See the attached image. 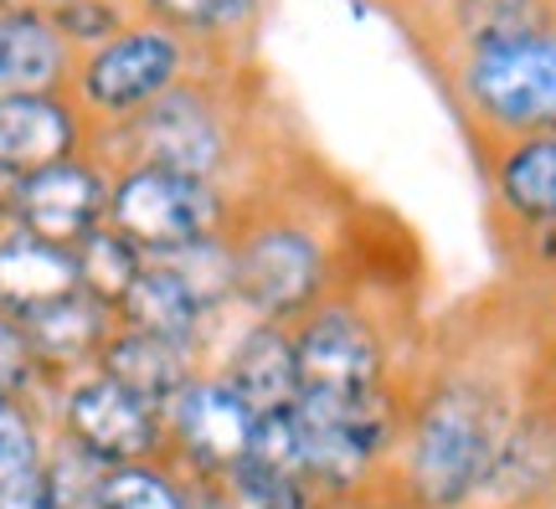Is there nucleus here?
Instances as JSON below:
<instances>
[{"label":"nucleus","instance_id":"nucleus-16","mask_svg":"<svg viewBox=\"0 0 556 509\" xmlns=\"http://www.w3.org/2000/svg\"><path fill=\"white\" fill-rule=\"evenodd\" d=\"M73 294H83L73 247H52L26 232L0 237V309L5 314L26 319V314L52 309Z\"/></svg>","mask_w":556,"mask_h":509},{"label":"nucleus","instance_id":"nucleus-27","mask_svg":"<svg viewBox=\"0 0 556 509\" xmlns=\"http://www.w3.org/2000/svg\"><path fill=\"white\" fill-rule=\"evenodd\" d=\"M387 5H402V11H417L422 21H443L458 0H387Z\"/></svg>","mask_w":556,"mask_h":509},{"label":"nucleus","instance_id":"nucleus-12","mask_svg":"<svg viewBox=\"0 0 556 509\" xmlns=\"http://www.w3.org/2000/svg\"><path fill=\"white\" fill-rule=\"evenodd\" d=\"M490 191L516 232H556V129L500 139Z\"/></svg>","mask_w":556,"mask_h":509},{"label":"nucleus","instance_id":"nucleus-1","mask_svg":"<svg viewBox=\"0 0 556 509\" xmlns=\"http://www.w3.org/2000/svg\"><path fill=\"white\" fill-rule=\"evenodd\" d=\"M520 407L500 396L495 381L443 376L402 422V489L417 509H464L484 494L505 428Z\"/></svg>","mask_w":556,"mask_h":509},{"label":"nucleus","instance_id":"nucleus-10","mask_svg":"<svg viewBox=\"0 0 556 509\" xmlns=\"http://www.w3.org/2000/svg\"><path fill=\"white\" fill-rule=\"evenodd\" d=\"M21 232L41 237L52 247H78L88 232H99L109 221V186H103L88 165L78 160H62L52 170H37L16 186L11 196Z\"/></svg>","mask_w":556,"mask_h":509},{"label":"nucleus","instance_id":"nucleus-4","mask_svg":"<svg viewBox=\"0 0 556 509\" xmlns=\"http://www.w3.org/2000/svg\"><path fill=\"white\" fill-rule=\"evenodd\" d=\"M109 227L135 242L144 257L176 253L186 242L222 232V196L212 180H191L176 170L135 165L109 191Z\"/></svg>","mask_w":556,"mask_h":509},{"label":"nucleus","instance_id":"nucleus-13","mask_svg":"<svg viewBox=\"0 0 556 509\" xmlns=\"http://www.w3.org/2000/svg\"><path fill=\"white\" fill-rule=\"evenodd\" d=\"M222 381L248 402L253 417H278V411L299 407V355H294V330L289 325H268V319H253L242 340L232 345L227 366H222Z\"/></svg>","mask_w":556,"mask_h":509},{"label":"nucleus","instance_id":"nucleus-21","mask_svg":"<svg viewBox=\"0 0 556 509\" xmlns=\"http://www.w3.org/2000/svg\"><path fill=\"white\" fill-rule=\"evenodd\" d=\"M78 257V283L88 298H99L103 309H119L124 294L135 289V278L144 273V253H139L135 242H124L109 221H103L99 232H88L73 247Z\"/></svg>","mask_w":556,"mask_h":509},{"label":"nucleus","instance_id":"nucleus-11","mask_svg":"<svg viewBox=\"0 0 556 509\" xmlns=\"http://www.w3.org/2000/svg\"><path fill=\"white\" fill-rule=\"evenodd\" d=\"M500 509H531L556 499V402H531L510 417L484 494Z\"/></svg>","mask_w":556,"mask_h":509},{"label":"nucleus","instance_id":"nucleus-3","mask_svg":"<svg viewBox=\"0 0 556 509\" xmlns=\"http://www.w3.org/2000/svg\"><path fill=\"white\" fill-rule=\"evenodd\" d=\"M227 237H232V257H238V304L253 309V319L294 330L315 304H325L330 253L304 221L263 216L248 232Z\"/></svg>","mask_w":556,"mask_h":509},{"label":"nucleus","instance_id":"nucleus-23","mask_svg":"<svg viewBox=\"0 0 556 509\" xmlns=\"http://www.w3.org/2000/svg\"><path fill=\"white\" fill-rule=\"evenodd\" d=\"M144 5L155 11L160 26H170V31H201V37L238 31L242 21L258 11V0H144Z\"/></svg>","mask_w":556,"mask_h":509},{"label":"nucleus","instance_id":"nucleus-8","mask_svg":"<svg viewBox=\"0 0 556 509\" xmlns=\"http://www.w3.org/2000/svg\"><path fill=\"white\" fill-rule=\"evenodd\" d=\"M165 432H170V448H176L186 463H197V469L212 473V479H232V473L248 463V453H253L258 417L248 411V402H242L222 376H197V381L170 402Z\"/></svg>","mask_w":556,"mask_h":509},{"label":"nucleus","instance_id":"nucleus-2","mask_svg":"<svg viewBox=\"0 0 556 509\" xmlns=\"http://www.w3.org/2000/svg\"><path fill=\"white\" fill-rule=\"evenodd\" d=\"M304 443V479L315 494L361 489L381 458L402 443V417L387 392L371 396H319L304 392L294 407Z\"/></svg>","mask_w":556,"mask_h":509},{"label":"nucleus","instance_id":"nucleus-20","mask_svg":"<svg viewBox=\"0 0 556 509\" xmlns=\"http://www.w3.org/2000/svg\"><path fill=\"white\" fill-rule=\"evenodd\" d=\"M150 263H160L165 273L176 278L180 289L197 298V309L206 314V319L238 298V257H232V237L227 232L201 237V242H186V247L160 253V257H150Z\"/></svg>","mask_w":556,"mask_h":509},{"label":"nucleus","instance_id":"nucleus-15","mask_svg":"<svg viewBox=\"0 0 556 509\" xmlns=\"http://www.w3.org/2000/svg\"><path fill=\"white\" fill-rule=\"evenodd\" d=\"M73 144H78V124L52 93L0 103V176L11 186L73 160Z\"/></svg>","mask_w":556,"mask_h":509},{"label":"nucleus","instance_id":"nucleus-25","mask_svg":"<svg viewBox=\"0 0 556 509\" xmlns=\"http://www.w3.org/2000/svg\"><path fill=\"white\" fill-rule=\"evenodd\" d=\"M31 376H37V351H31L16 314L0 309V402H16Z\"/></svg>","mask_w":556,"mask_h":509},{"label":"nucleus","instance_id":"nucleus-22","mask_svg":"<svg viewBox=\"0 0 556 509\" xmlns=\"http://www.w3.org/2000/svg\"><path fill=\"white\" fill-rule=\"evenodd\" d=\"M99 509H191V494L160 458L103 473Z\"/></svg>","mask_w":556,"mask_h":509},{"label":"nucleus","instance_id":"nucleus-17","mask_svg":"<svg viewBox=\"0 0 556 509\" xmlns=\"http://www.w3.org/2000/svg\"><path fill=\"white\" fill-rule=\"evenodd\" d=\"M21 330L37 351V366H88L99 371V355L109 345V334L119 330L114 309H103L99 298L73 294L41 314H26Z\"/></svg>","mask_w":556,"mask_h":509},{"label":"nucleus","instance_id":"nucleus-18","mask_svg":"<svg viewBox=\"0 0 556 509\" xmlns=\"http://www.w3.org/2000/svg\"><path fill=\"white\" fill-rule=\"evenodd\" d=\"M62 31L37 11H5L0 16V103L5 99H37L52 93L62 78Z\"/></svg>","mask_w":556,"mask_h":509},{"label":"nucleus","instance_id":"nucleus-9","mask_svg":"<svg viewBox=\"0 0 556 509\" xmlns=\"http://www.w3.org/2000/svg\"><path fill=\"white\" fill-rule=\"evenodd\" d=\"M135 135L139 150H144L139 165H155V170H176V176L217 186V170L227 165V129H222L217 109L201 93H186V88L150 103L135 118Z\"/></svg>","mask_w":556,"mask_h":509},{"label":"nucleus","instance_id":"nucleus-24","mask_svg":"<svg viewBox=\"0 0 556 509\" xmlns=\"http://www.w3.org/2000/svg\"><path fill=\"white\" fill-rule=\"evenodd\" d=\"M41 469V443L31 417L16 407V402H0V484L16 479V473Z\"/></svg>","mask_w":556,"mask_h":509},{"label":"nucleus","instance_id":"nucleus-26","mask_svg":"<svg viewBox=\"0 0 556 509\" xmlns=\"http://www.w3.org/2000/svg\"><path fill=\"white\" fill-rule=\"evenodd\" d=\"M0 509H58L52 484H47V469H31V473L5 479V484H0Z\"/></svg>","mask_w":556,"mask_h":509},{"label":"nucleus","instance_id":"nucleus-6","mask_svg":"<svg viewBox=\"0 0 556 509\" xmlns=\"http://www.w3.org/2000/svg\"><path fill=\"white\" fill-rule=\"evenodd\" d=\"M62 422H67V443L103 469L150 463L170 448L165 411L139 402L135 392H124L103 371H88L83 381H73V392L62 402Z\"/></svg>","mask_w":556,"mask_h":509},{"label":"nucleus","instance_id":"nucleus-19","mask_svg":"<svg viewBox=\"0 0 556 509\" xmlns=\"http://www.w3.org/2000/svg\"><path fill=\"white\" fill-rule=\"evenodd\" d=\"M114 319H119L124 330L160 334V340H176V345H197L201 325H206V314L197 309V298L186 294L160 263H150V257H144V273L135 278V289H129L124 304L114 309Z\"/></svg>","mask_w":556,"mask_h":509},{"label":"nucleus","instance_id":"nucleus-14","mask_svg":"<svg viewBox=\"0 0 556 509\" xmlns=\"http://www.w3.org/2000/svg\"><path fill=\"white\" fill-rule=\"evenodd\" d=\"M197 345H176V340H160V334H139V330H114L109 345L99 355V371L109 381H119L124 392H135L139 402H150L155 411H170L191 381H197Z\"/></svg>","mask_w":556,"mask_h":509},{"label":"nucleus","instance_id":"nucleus-5","mask_svg":"<svg viewBox=\"0 0 556 509\" xmlns=\"http://www.w3.org/2000/svg\"><path fill=\"white\" fill-rule=\"evenodd\" d=\"M299 386L319 396H371L387 392V340L377 319L356 304L325 298L294 325ZM299 392V396H304Z\"/></svg>","mask_w":556,"mask_h":509},{"label":"nucleus","instance_id":"nucleus-7","mask_svg":"<svg viewBox=\"0 0 556 509\" xmlns=\"http://www.w3.org/2000/svg\"><path fill=\"white\" fill-rule=\"evenodd\" d=\"M186 47L170 26L144 21L135 31H114L83 67V93L93 109L114 118H139L150 103L180 88Z\"/></svg>","mask_w":556,"mask_h":509}]
</instances>
